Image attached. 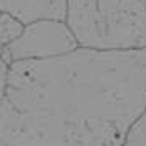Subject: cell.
Listing matches in <instances>:
<instances>
[{"instance_id":"1","label":"cell","mask_w":146,"mask_h":146,"mask_svg":"<svg viewBox=\"0 0 146 146\" xmlns=\"http://www.w3.org/2000/svg\"><path fill=\"white\" fill-rule=\"evenodd\" d=\"M146 110V48L9 65L0 146H123Z\"/></svg>"},{"instance_id":"2","label":"cell","mask_w":146,"mask_h":146,"mask_svg":"<svg viewBox=\"0 0 146 146\" xmlns=\"http://www.w3.org/2000/svg\"><path fill=\"white\" fill-rule=\"evenodd\" d=\"M66 23L80 46L146 48V0H68Z\"/></svg>"},{"instance_id":"3","label":"cell","mask_w":146,"mask_h":146,"mask_svg":"<svg viewBox=\"0 0 146 146\" xmlns=\"http://www.w3.org/2000/svg\"><path fill=\"white\" fill-rule=\"evenodd\" d=\"M80 46L66 20L42 18L23 25L20 35L10 43L2 58L7 63L45 60L70 53Z\"/></svg>"},{"instance_id":"4","label":"cell","mask_w":146,"mask_h":146,"mask_svg":"<svg viewBox=\"0 0 146 146\" xmlns=\"http://www.w3.org/2000/svg\"><path fill=\"white\" fill-rule=\"evenodd\" d=\"M0 9L27 25L42 18L66 20L68 0H0Z\"/></svg>"},{"instance_id":"5","label":"cell","mask_w":146,"mask_h":146,"mask_svg":"<svg viewBox=\"0 0 146 146\" xmlns=\"http://www.w3.org/2000/svg\"><path fill=\"white\" fill-rule=\"evenodd\" d=\"M22 30H23V23L20 20L0 9V56L3 55L5 48L20 35Z\"/></svg>"},{"instance_id":"6","label":"cell","mask_w":146,"mask_h":146,"mask_svg":"<svg viewBox=\"0 0 146 146\" xmlns=\"http://www.w3.org/2000/svg\"><path fill=\"white\" fill-rule=\"evenodd\" d=\"M123 146H146V110L129 131Z\"/></svg>"},{"instance_id":"7","label":"cell","mask_w":146,"mask_h":146,"mask_svg":"<svg viewBox=\"0 0 146 146\" xmlns=\"http://www.w3.org/2000/svg\"><path fill=\"white\" fill-rule=\"evenodd\" d=\"M7 72H9V63L0 56V103L3 98V91H5V83H7Z\"/></svg>"}]
</instances>
